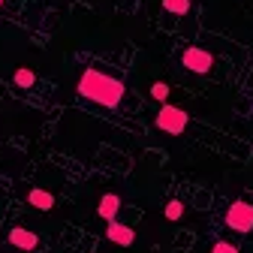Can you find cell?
<instances>
[{
	"mask_svg": "<svg viewBox=\"0 0 253 253\" xmlns=\"http://www.w3.org/2000/svg\"><path fill=\"white\" fill-rule=\"evenodd\" d=\"M0 6H3V0H0Z\"/></svg>",
	"mask_w": 253,
	"mask_h": 253,
	"instance_id": "5bb4252c",
	"label": "cell"
},
{
	"mask_svg": "<svg viewBox=\"0 0 253 253\" xmlns=\"http://www.w3.org/2000/svg\"><path fill=\"white\" fill-rule=\"evenodd\" d=\"M226 226L235 229V232H250L253 229V205H247L241 199L232 202L226 208Z\"/></svg>",
	"mask_w": 253,
	"mask_h": 253,
	"instance_id": "3957f363",
	"label": "cell"
},
{
	"mask_svg": "<svg viewBox=\"0 0 253 253\" xmlns=\"http://www.w3.org/2000/svg\"><path fill=\"white\" fill-rule=\"evenodd\" d=\"M151 97H154L157 103H163V106H166V100H169V84H163V82L151 84Z\"/></svg>",
	"mask_w": 253,
	"mask_h": 253,
	"instance_id": "7c38bea8",
	"label": "cell"
},
{
	"mask_svg": "<svg viewBox=\"0 0 253 253\" xmlns=\"http://www.w3.org/2000/svg\"><path fill=\"white\" fill-rule=\"evenodd\" d=\"M12 82H15L18 87H30V84L37 82V76H34V70H27V67H21V70H15Z\"/></svg>",
	"mask_w": 253,
	"mask_h": 253,
	"instance_id": "30bf717a",
	"label": "cell"
},
{
	"mask_svg": "<svg viewBox=\"0 0 253 253\" xmlns=\"http://www.w3.org/2000/svg\"><path fill=\"white\" fill-rule=\"evenodd\" d=\"M181 63H184V70L196 73V76H205V73L214 67V57H211V51H205V48L190 45V48L181 54Z\"/></svg>",
	"mask_w": 253,
	"mask_h": 253,
	"instance_id": "277c9868",
	"label": "cell"
},
{
	"mask_svg": "<svg viewBox=\"0 0 253 253\" xmlns=\"http://www.w3.org/2000/svg\"><path fill=\"white\" fill-rule=\"evenodd\" d=\"M187 121H190V115L184 109L166 103V106H160V112H157V130H163L169 136H181L187 130Z\"/></svg>",
	"mask_w": 253,
	"mask_h": 253,
	"instance_id": "7a4b0ae2",
	"label": "cell"
},
{
	"mask_svg": "<svg viewBox=\"0 0 253 253\" xmlns=\"http://www.w3.org/2000/svg\"><path fill=\"white\" fill-rule=\"evenodd\" d=\"M181 217H184V202L181 199H172L166 205V220H172V223H175V220H181Z\"/></svg>",
	"mask_w": 253,
	"mask_h": 253,
	"instance_id": "8fae6325",
	"label": "cell"
},
{
	"mask_svg": "<svg viewBox=\"0 0 253 253\" xmlns=\"http://www.w3.org/2000/svg\"><path fill=\"white\" fill-rule=\"evenodd\" d=\"M208 253H238V247H235L232 241H217Z\"/></svg>",
	"mask_w": 253,
	"mask_h": 253,
	"instance_id": "4fadbf2b",
	"label": "cell"
},
{
	"mask_svg": "<svg viewBox=\"0 0 253 253\" xmlns=\"http://www.w3.org/2000/svg\"><path fill=\"white\" fill-rule=\"evenodd\" d=\"M106 238H109L112 244H118V247H130V244H133V238H136V229H133V226L118 223V220H112L109 229H106Z\"/></svg>",
	"mask_w": 253,
	"mask_h": 253,
	"instance_id": "5b68a950",
	"label": "cell"
},
{
	"mask_svg": "<svg viewBox=\"0 0 253 253\" xmlns=\"http://www.w3.org/2000/svg\"><path fill=\"white\" fill-rule=\"evenodd\" d=\"M118 211H121V196L118 193H103L100 205H97V214L106 220V223H112V220H118Z\"/></svg>",
	"mask_w": 253,
	"mask_h": 253,
	"instance_id": "52a82bcc",
	"label": "cell"
},
{
	"mask_svg": "<svg viewBox=\"0 0 253 253\" xmlns=\"http://www.w3.org/2000/svg\"><path fill=\"white\" fill-rule=\"evenodd\" d=\"M79 93H82L84 100H93V103H100L106 109H115L124 100L126 87H124V82L112 79L103 70H84L82 79H79Z\"/></svg>",
	"mask_w": 253,
	"mask_h": 253,
	"instance_id": "6da1fadb",
	"label": "cell"
},
{
	"mask_svg": "<svg viewBox=\"0 0 253 253\" xmlns=\"http://www.w3.org/2000/svg\"><path fill=\"white\" fill-rule=\"evenodd\" d=\"M27 202L34 208H40V211H51L54 208V193H48V190H30Z\"/></svg>",
	"mask_w": 253,
	"mask_h": 253,
	"instance_id": "ba28073f",
	"label": "cell"
},
{
	"mask_svg": "<svg viewBox=\"0 0 253 253\" xmlns=\"http://www.w3.org/2000/svg\"><path fill=\"white\" fill-rule=\"evenodd\" d=\"M163 9L172 15H187L190 12V0H163Z\"/></svg>",
	"mask_w": 253,
	"mask_h": 253,
	"instance_id": "9c48e42d",
	"label": "cell"
},
{
	"mask_svg": "<svg viewBox=\"0 0 253 253\" xmlns=\"http://www.w3.org/2000/svg\"><path fill=\"white\" fill-rule=\"evenodd\" d=\"M9 244H12V247H18V250H24V253H30V250H37L40 238H37V232H30V229H21V226H15V229L9 232Z\"/></svg>",
	"mask_w": 253,
	"mask_h": 253,
	"instance_id": "8992f818",
	"label": "cell"
}]
</instances>
